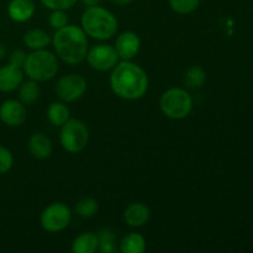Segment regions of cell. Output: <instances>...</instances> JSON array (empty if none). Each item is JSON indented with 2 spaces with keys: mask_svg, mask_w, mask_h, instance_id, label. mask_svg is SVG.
<instances>
[{
  "mask_svg": "<svg viewBox=\"0 0 253 253\" xmlns=\"http://www.w3.org/2000/svg\"><path fill=\"white\" fill-rule=\"evenodd\" d=\"M110 88L116 96L133 101L143 98L148 90V76L145 69L131 61H121L111 69Z\"/></svg>",
  "mask_w": 253,
  "mask_h": 253,
  "instance_id": "1",
  "label": "cell"
},
{
  "mask_svg": "<svg viewBox=\"0 0 253 253\" xmlns=\"http://www.w3.org/2000/svg\"><path fill=\"white\" fill-rule=\"evenodd\" d=\"M52 44L56 56L71 66L82 63L89 49L88 36L82 27L76 25H67L56 30L52 37Z\"/></svg>",
  "mask_w": 253,
  "mask_h": 253,
  "instance_id": "2",
  "label": "cell"
},
{
  "mask_svg": "<svg viewBox=\"0 0 253 253\" xmlns=\"http://www.w3.org/2000/svg\"><path fill=\"white\" fill-rule=\"evenodd\" d=\"M81 24L86 36L99 41L113 39L119 30V22L115 15L100 5L86 7L82 15Z\"/></svg>",
  "mask_w": 253,
  "mask_h": 253,
  "instance_id": "3",
  "label": "cell"
},
{
  "mask_svg": "<svg viewBox=\"0 0 253 253\" xmlns=\"http://www.w3.org/2000/svg\"><path fill=\"white\" fill-rule=\"evenodd\" d=\"M22 71L29 79L37 83L51 81L58 72V59L56 54L46 48L32 51L27 54Z\"/></svg>",
  "mask_w": 253,
  "mask_h": 253,
  "instance_id": "4",
  "label": "cell"
},
{
  "mask_svg": "<svg viewBox=\"0 0 253 253\" xmlns=\"http://www.w3.org/2000/svg\"><path fill=\"white\" fill-rule=\"evenodd\" d=\"M160 109L170 120H183L193 110V98L185 89L169 88L161 95Z\"/></svg>",
  "mask_w": 253,
  "mask_h": 253,
  "instance_id": "5",
  "label": "cell"
},
{
  "mask_svg": "<svg viewBox=\"0 0 253 253\" xmlns=\"http://www.w3.org/2000/svg\"><path fill=\"white\" fill-rule=\"evenodd\" d=\"M61 145L68 153H79L89 142V128L79 119H69L61 126Z\"/></svg>",
  "mask_w": 253,
  "mask_h": 253,
  "instance_id": "6",
  "label": "cell"
},
{
  "mask_svg": "<svg viewBox=\"0 0 253 253\" xmlns=\"http://www.w3.org/2000/svg\"><path fill=\"white\" fill-rule=\"evenodd\" d=\"M72 221V210L64 203H52L42 211L40 222L44 231L61 232L69 226Z\"/></svg>",
  "mask_w": 253,
  "mask_h": 253,
  "instance_id": "7",
  "label": "cell"
},
{
  "mask_svg": "<svg viewBox=\"0 0 253 253\" xmlns=\"http://www.w3.org/2000/svg\"><path fill=\"white\" fill-rule=\"evenodd\" d=\"M86 86H88V84H86L85 78L83 76L71 73L66 74L58 79L54 90H56L57 96L61 101L74 103L85 94Z\"/></svg>",
  "mask_w": 253,
  "mask_h": 253,
  "instance_id": "8",
  "label": "cell"
},
{
  "mask_svg": "<svg viewBox=\"0 0 253 253\" xmlns=\"http://www.w3.org/2000/svg\"><path fill=\"white\" fill-rule=\"evenodd\" d=\"M85 59L89 67L94 71L108 72L111 71L119 63L120 57H119L115 47L110 46V44L100 43L88 49Z\"/></svg>",
  "mask_w": 253,
  "mask_h": 253,
  "instance_id": "9",
  "label": "cell"
},
{
  "mask_svg": "<svg viewBox=\"0 0 253 253\" xmlns=\"http://www.w3.org/2000/svg\"><path fill=\"white\" fill-rule=\"evenodd\" d=\"M27 111L24 104L16 99H7L0 105V120L9 127H17L26 121Z\"/></svg>",
  "mask_w": 253,
  "mask_h": 253,
  "instance_id": "10",
  "label": "cell"
},
{
  "mask_svg": "<svg viewBox=\"0 0 253 253\" xmlns=\"http://www.w3.org/2000/svg\"><path fill=\"white\" fill-rule=\"evenodd\" d=\"M115 49L121 61H131L141 49V40L133 31H124L115 41Z\"/></svg>",
  "mask_w": 253,
  "mask_h": 253,
  "instance_id": "11",
  "label": "cell"
},
{
  "mask_svg": "<svg viewBox=\"0 0 253 253\" xmlns=\"http://www.w3.org/2000/svg\"><path fill=\"white\" fill-rule=\"evenodd\" d=\"M30 155L36 160H46L53 152V143L51 138L43 132H35L30 136L27 142Z\"/></svg>",
  "mask_w": 253,
  "mask_h": 253,
  "instance_id": "12",
  "label": "cell"
},
{
  "mask_svg": "<svg viewBox=\"0 0 253 253\" xmlns=\"http://www.w3.org/2000/svg\"><path fill=\"white\" fill-rule=\"evenodd\" d=\"M151 210L146 204L140 202L131 203L124 211V221L131 227H142L150 221Z\"/></svg>",
  "mask_w": 253,
  "mask_h": 253,
  "instance_id": "13",
  "label": "cell"
},
{
  "mask_svg": "<svg viewBox=\"0 0 253 253\" xmlns=\"http://www.w3.org/2000/svg\"><path fill=\"white\" fill-rule=\"evenodd\" d=\"M24 81V71L21 68L6 64L0 67V93H11L16 90Z\"/></svg>",
  "mask_w": 253,
  "mask_h": 253,
  "instance_id": "14",
  "label": "cell"
},
{
  "mask_svg": "<svg viewBox=\"0 0 253 253\" xmlns=\"http://www.w3.org/2000/svg\"><path fill=\"white\" fill-rule=\"evenodd\" d=\"M35 2L32 0H11L7 5V16L15 22H26L35 15Z\"/></svg>",
  "mask_w": 253,
  "mask_h": 253,
  "instance_id": "15",
  "label": "cell"
},
{
  "mask_svg": "<svg viewBox=\"0 0 253 253\" xmlns=\"http://www.w3.org/2000/svg\"><path fill=\"white\" fill-rule=\"evenodd\" d=\"M72 251L74 253H95L99 251L98 234L91 231L82 232L72 242Z\"/></svg>",
  "mask_w": 253,
  "mask_h": 253,
  "instance_id": "16",
  "label": "cell"
},
{
  "mask_svg": "<svg viewBox=\"0 0 253 253\" xmlns=\"http://www.w3.org/2000/svg\"><path fill=\"white\" fill-rule=\"evenodd\" d=\"M52 39L44 30L42 29H30L24 35V43L31 51L47 48Z\"/></svg>",
  "mask_w": 253,
  "mask_h": 253,
  "instance_id": "17",
  "label": "cell"
},
{
  "mask_svg": "<svg viewBox=\"0 0 253 253\" xmlns=\"http://www.w3.org/2000/svg\"><path fill=\"white\" fill-rule=\"evenodd\" d=\"M119 250L123 253H143L146 251V239L138 232H128L121 239Z\"/></svg>",
  "mask_w": 253,
  "mask_h": 253,
  "instance_id": "18",
  "label": "cell"
},
{
  "mask_svg": "<svg viewBox=\"0 0 253 253\" xmlns=\"http://www.w3.org/2000/svg\"><path fill=\"white\" fill-rule=\"evenodd\" d=\"M47 119L53 126L61 127L71 119V111L64 101H53L47 109Z\"/></svg>",
  "mask_w": 253,
  "mask_h": 253,
  "instance_id": "19",
  "label": "cell"
},
{
  "mask_svg": "<svg viewBox=\"0 0 253 253\" xmlns=\"http://www.w3.org/2000/svg\"><path fill=\"white\" fill-rule=\"evenodd\" d=\"M19 100L26 105H32V104L36 103L40 98V94H41V90H40L39 83L32 79H29V81H22V83L20 84L19 88Z\"/></svg>",
  "mask_w": 253,
  "mask_h": 253,
  "instance_id": "20",
  "label": "cell"
},
{
  "mask_svg": "<svg viewBox=\"0 0 253 253\" xmlns=\"http://www.w3.org/2000/svg\"><path fill=\"white\" fill-rule=\"evenodd\" d=\"M207 81V72L200 66H192L185 71L183 83L189 89H199Z\"/></svg>",
  "mask_w": 253,
  "mask_h": 253,
  "instance_id": "21",
  "label": "cell"
},
{
  "mask_svg": "<svg viewBox=\"0 0 253 253\" xmlns=\"http://www.w3.org/2000/svg\"><path fill=\"white\" fill-rule=\"evenodd\" d=\"M99 252L114 253L116 251V235L110 227H103L98 232Z\"/></svg>",
  "mask_w": 253,
  "mask_h": 253,
  "instance_id": "22",
  "label": "cell"
},
{
  "mask_svg": "<svg viewBox=\"0 0 253 253\" xmlns=\"http://www.w3.org/2000/svg\"><path fill=\"white\" fill-rule=\"evenodd\" d=\"M99 204L95 199L93 198H83L79 200L74 207V211L78 216L84 217V219H89L93 217L94 215L98 212Z\"/></svg>",
  "mask_w": 253,
  "mask_h": 253,
  "instance_id": "23",
  "label": "cell"
},
{
  "mask_svg": "<svg viewBox=\"0 0 253 253\" xmlns=\"http://www.w3.org/2000/svg\"><path fill=\"white\" fill-rule=\"evenodd\" d=\"M169 6L175 14L187 15L192 14L198 9L202 0H168Z\"/></svg>",
  "mask_w": 253,
  "mask_h": 253,
  "instance_id": "24",
  "label": "cell"
},
{
  "mask_svg": "<svg viewBox=\"0 0 253 253\" xmlns=\"http://www.w3.org/2000/svg\"><path fill=\"white\" fill-rule=\"evenodd\" d=\"M14 166V155L5 146L0 145V174L7 173Z\"/></svg>",
  "mask_w": 253,
  "mask_h": 253,
  "instance_id": "25",
  "label": "cell"
},
{
  "mask_svg": "<svg viewBox=\"0 0 253 253\" xmlns=\"http://www.w3.org/2000/svg\"><path fill=\"white\" fill-rule=\"evenodd\" d=\"M48 22L54 30H59L67 26L68 25V15H67L66 10H52L48 17Z\"/></svg>",
  "mask_w": 253,
  "mask_h": 253,
  "instance_id": "26",
  "label": "cell"
},
{
  "mask_svg": "<svg viewBox=\"0 0 253 253\" xmlns=\"http://www.w3.org/2000/svg\"><path fill=\"white\" fill-rule=\"evenodd\" d=\"M78 0H41L42 5L49 10H68L77 4Z\"/></svg>",
  "mask_w": 253,
  "mask_h": 253,
  "instance_id": "27",
  "label": "cell"
},
{
  "mask_svg": "<svg viewBox=\"0 0 253 253\" xmlns=\"http://www.w3.org/2000/svg\"><path fill=\"white\" fill-rule=\"evenodd\" d=\"M26 57L27 53L25 51H22V49H15V51H12L11 53H10L9 63L11 64V66L22 69L25 61H26Z\"/></svg>",
  "mask_w": 253,
  "mask_h": 253,
  "instance_id": "28",
  "label": "cell"
},
{
  "mask_svg": "<svg viewBox=\"0 0 253 253\" xmlns=\"http://www.w3.org/2000/svg\"><path fill=\"white\" fill-rule=\"evenodd\" d=\"M82 2L86 6H95V5H99L100 0H82Z\"/></svg>",
  "mask_w": 253,
  "mask_h": 253,
  "instance_id": "29",
  "label": "cell"
},
{
  "mask_svg": "<svg viewBox=\"0 0 253 253\" xmlns=\"http://www.w3.org/2000/svg\"><path fill=\"white\" fill-rule=\"evenodd\" d=\"M109 1H111V2H113V4L121 5V6H123V5L130 4V2L132 1V0H109Z\"/></svg>",
  "mask_w": 253,
  "mask_h": 253,
  "instance_id": "30",
  "label": "cell"
},
{
  "mask_svg": "<svg viewBox=\"0 0 253 253\" xmlns=\"http://www.w3.org/2000/svg\"><path fill=\"white\" fill-rule=\"evenodd\" d=\"M5 56H6V49H5L4 44L0 43V61H1V59H4Z\"/></svg>",
  "mask_w": 253,
  "mask_h": 253,
  "instance_id": "31",
  "label": "cell"
}]
</instances>
